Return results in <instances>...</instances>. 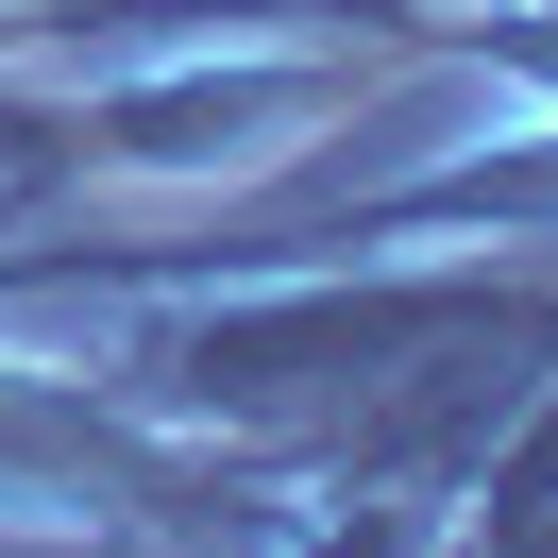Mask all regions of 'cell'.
I'll return each instance as SVG.
<instances>
[{"label":"cell","instance_id":"6da1fadb","mask_svg":"<svg viewBox=\"0 0 558 558\" xmlns=\"http://www.w3.org/2000/svg\"><path fill=\"white\" fill-rule=\"evenodd\" d=\"M0 524L17 542H271L288 474L153 423L51 339H0Z\"/></svg>","mask_w":558,"mask_h":558}]
</instances>
